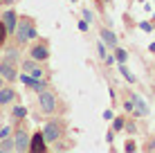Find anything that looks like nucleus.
I'll return each mask as SVG.
<instances>
[{
  "instance_id": "6ab92c4d",
  "label": "nucleus",
  "mask_w": 155,
  "mask_h": 153,
  "mask_svg": "<svg viewBox=\"0 0 155 153\" xmlns=\"http://www.w3.org/2000/svg\"><path fill=\"white\" fill-rule=\"evenodd\" d=\"M5 38H7V27H5V23H0V45L5 43Z\"/></svg>"
},
{
  "instance_id": "2eb2a0df",
  "label": "nucleus",
  "mask_w": 155,
  "mask_h": 153,
  "mask_svg": "<svg viewBox=\"0 0 155 153\" xmlns=\"http://www.w3.org/2000/svg\"><path fill=\"white\" fill-rule=\"evenodd\" d=\"M0 151H16V144H14V140H7V138H2Z\"/></svg>"
},
{
  "instance_id": "7ed1b4c3",
  "label": "nucleus",
  "mask_w": 155,
  "mask_h": 153,
  "mask_svg": "<svg viewBox=\"0 0 155 153\" xmlns=\"http://www.w3.org/2000/svg\"><path fill=\"white\" fill-rule=\"evenodd\" d=\"M38 104H41V110H43V113H54V110H56V97H54L50 90H41Z\"/></svg>"
},
{
  "instance_id": "5701e85b",
  "label": "nucleus",
  "mask_w": 155,
  "mask_h": 153,
  "mask_svg": "<svg viewBox=\"0 0 155 153\" xmlns=\"http://www.w3.org/2000/svg\"><path fill=\"white\" fill-rule=\"evenodd\" d=\"M83 16H85V20H88V23H90V20L94 18V16H92V12H90V9H85V12H83Z\"/></svg>"
},
{
  "instance_id": "393cba45",
  "label": "nucleus",
  "mask_w": 155,
  "mask_h": 153,
  "mask_svg": "<svg viewBox=\"0 0 155 153\" xmlns=\"http://www.w3.org/2000/svg\"><path fill=\"white\" fill-rule=\"evenodd\" d=\"M151 52H155V43H151Z\"/></svg>"
},
{
  "instance_id": "dca6fc26",
  "label": "nucleus",
  "mask_w": 155,
  "mask_h": 153,
  "mask_svg": "<svg viewBox=\"0 0 155 153\" xmlns=\"http://www.w3.org/2000/svg\"><path fill=\"white\" fill-rule=\"evenodd\" d=\"M115 59L119 61V63H126V59H128V54H126L124 50H119V47H117V50H115Z\"/></svg>"
},
{
  "instance_id": "ddd939ff",
  "label": "nucleus",
  "mask_w": 155,
  "mask_h": 153,
  "mask_svg": "<svg viewBox=\"0 0 155 153\" xmlns=\"http://www.w3.org/2000/svg\"><path fill=\"white\" fill-rule=\"evenodd\" d=\"M14 90L12 88H0V106H5V104H9V101H14Z\"/></svg>"
},
{
  "instance_id": "1a4fd4ad",
  "label": "nucleus",
  "mask_w": 155,
  "mask_h": 153,
  "mask_svg": "<svg viewBox=\"0 0 155 153\" xmlns=\"http://www.w3.org/2000/svg\"><path fill=\"white\" fill-rule=\"evenodd\" d=\"M29 54H31V59H34V61H45L47 56H50V50H47L45 45H36V47H31Z\"/></svg>"
},
{
  "instance_id": "a878e982",
  "label": "nucleus",
  "mask_w": 155,
  "mask_h": 153,
  "mask_svg": "<svg viewBox=\"0 0 155 153\" xmlns=\"http://www.w3.org/2000/svg\"><path fill=\"white\" fill-rule=\"evenodd\" d=\"M0 88H2V77H0Z\"/></svg>"
},
{
  "instance_id": "4468645a",
  "label": "nucleus",
  "mask_w": 155,
  "mask_h": 153,
  "mask_svg": "<svg viewBox=\"0 0 155 153\" xmlns=\"http://www.w3.org/2000/svg\"><path fill=\"white\" fill-rule=\"evenodd\" d=\"M119 72L126 77V81H128V83H135V81H137V79H135V75H133V72L128 70V68L124 65V63H119Z\"/></svg>"
},
{
  "instance_id": "9d476101",
  "label": "nucleus",
  "mask_w": 155,
  "mask_h": 153,
  "mask_svg": "<svg viewBox=\"0 0 155 153\" xmlns=\"http://www.w3.org/2000/svg\"><path fill=\"white\" fill-rule=\"evenodd\" d=\"M2 23L7 27V34H14L16 32V14L14 12H5L2 14Z\"/></svg>"
},
{
  "instance_id": "412c9836",
  "label": "nucleus",
  "mask_w": 155,
  "mask_h": 153,
  "mask_svg": "<svg viewBox=\"0 0 155 153\" xmlns=\"http://www.w3.org/2000/svg\"><path fill=\"white\" fill-rule=\"evenodd\" d=\"M9 133H12V128H9V126H2V128H0V138H7Z\"/></svg>"
},
{
  "instance_id": "20e7f679",
  "label": "nucleus",
  "mask_w": 155,
  "mask_h": 153,
  "mask_svg": "<svg viewBox=\"0 0 155 153\" xmlns=\"http://www.w3.org/2000/svg\"><path fill=\"white\" fill-rule=\"evenodd\" d=\"M20 81H23L25 86H29L31 90H36V92H41V90H45V88H47V83H45V81H41V79H36V77L27 75V72L20 77Z\"/></svg>"
},
{
  "instance_id": "b1692460",
  "label": "nucleus",
  "mask_w": 155,
  "mask_h": 153,
  "mask_svg": "<svg viewBox=\"0 0 155 153\" xmlns=\"http://www.w3.org/2000/svg\"><path fill=\"white\" fill-rule=\"evenodd\" d=\"M126 151H135V142H128V144H126Z\"/></svg>"
},
{
  "instance_id": "39448f33",
  "label": "nucleus",
  "mask_w": 155,
  "mask_h": 153,
  "mask_svg": "<svg viewBox=\"0 0 155 153\" xmlns=\"http://www.w3.org/2000/svg\"><path fill=\"white\" fill-rule=\"evenodd\" d=\"M14 144H16V151H29V135L25 131H16Z\"/></svg>"
},
{
  "instance_id": "cd10ccee",
  "label": "nucleus",
  "mask_w": 155,
  "mask_h": 153,
  "mask_svg": "<svg viewBox=\"0 0 155 153\" xmlns=\"http://www.w3.org/2000/svg\"><path fill=\"white\" fill-rule=\"evenodd\" d=\"M0 2H2V0H0Z\"/></svg>"
},
{
  "instance_id": "aec40b11",
  "label": "nucleus",
  "mask_w": 155,
  "mask_h": 153,
  "mask_svg": "<svg viewBox=\"0 0 155 153\" xmlns=\"http://www.w3.org/2000/svg\"><path fill=\"white\" fill-rule=\"evenodd\" d=\"M16 59H18V52H16V50H9V52H7V59H5V61H12V63H14Z\"/></svg>"
},
{
  "instance_id": "f257e3e1",
  "label": "nucleus",
  "mask_w": 155,
  "mask_h": 153,
  "mask_svg": "<svg viewBox=\"0 0 155 153\" xmlns=\"http://www.w3.org/2000/svg\"><path fill=\"white\" fill-rule=\"evenodd\" d=\"M34 36H36V29H34V25H31L29 20L16 23V38H18V43H25V41L34 38Z\"/></svg>"
},
{
  "instance_id": "4be33fe9",
  "label": "nucleus",
  "mask_w": 155,
  "mask_h": 153,
  "mask_svg": "<svg viewBox=\"0 0 155 153\" xmlns=\"http://www.w3.org/2000/svg\"><path fill=\"white\" fill-rule=\"evenodd\" d=\"M88 20H81V23H79V29H81V32H88Z\"/></svg>"
},
{
  "instance_id": "bb28decb",
  "label": "nucleus",
  "mask_w": 155,
  "mask_h": 153,
  "mask_svg": "<svg viewBox=\"0 0 155 153\" xmlns=\"http://www.w3.org/2000/svg\"><path fill=\"white\" fill-rule=\"evenodd\" d=\"M72 2H77V0H72Z\"/></svg>"
},
{
  "instance_id": "423d86ee",
  "label": "nucleus",
  "mask_w": 155,
  "mask_h": 153,
  "mask_svg": "<svg viewBox=\"0 0 155 153\" xmlns=\"http://www.w3.org/2000/svg\"><path fill=\"white\" fill-rule=\"evenodd\" d=\"M23 70L27 72V75H31V77H36V79H41L43 77V68L36 63L34 59H29V61H25L23 63Z\"/></svg>"
},
{
  "instance_id": "a211bd4d",
  "label": "nucleus",
  "mask_w": 155,
  "mask_h": 153,
  "mask_svg": "<svg viewBox=\"0 0 155 153\" xmlns=\"http://www.w3.org/2000/svg\"><path fill=\"white\" fill-rule=\"evenodd\" d=\"M124 124H126L124 119H121V117H117L115 122H113V131H121V128H124Z\"/></svg>"
},
{
  "instance_id": "f03ea898",
  "label": "nucleus",
  "mask_w": 155,
  "mask_h": 153,
  "mask_svg": "<svg viewBox=\"0 0 155 153\" xmlns=\"http://www.w3.org/2000/svg\"><path fill=\"white\" fill-rule=\"evenodd\" d=\"M61 135H63L61 122H47L43 126V138H45V142H56Z\"/></svg>"
},
{
  "instance_id": "9b49d317",
  "label": "nucleus",
  "mask_w": 155,
  "mask_h": 153,
  "mask_svg": "<svg viewBox=\"0 0 155 153\" xmlns=\"http://www.w3.org/2000/svg\"><path fill=\"white\" fill-rule=\"evenodd\" d=\"M133 106H135V108H133V110H135V115H142V117H144V115L148 113L146 104H144V99L140 97V95H133Z\"/></svg>"
},
{
  "instance_id": "f8f14e48",
  "label": "nucleus",
  "mask_w": 155,
  "mask_h": 153,
  "mask_svg": "<svg viewBox=\"0 0 155 153\" xmlns=\"http://www.w3.org/2000/svg\"><path fill=\"white\" fill-rule=\"evenodd\" d=\"M101 41H104L106 45H110V47H117V36L110 29H101Z\"/></svg>"
},
{
  "instance_id": "0eeeda50",
  "label": "nucleus",
  "mask_w": 155,
  "mask_h": 153,
  "mask_svg": "<svg viewBox=\"0 0 155 153\" xmlns=\"http://www.w3.org/2000/svg\"><path fill=\"white\" fill-rule=\"evenodd\" d=\"M0 77L9 79V81H14V79L18 77V75H16V68L12 65V61H2V63H0Z\"/></svg>"
},
{
  "instance_id": "f3484780",
  "label": "nucleus",
  "mask_w": 155,
  "mask_h": 153,
  "mask_svg": "<svg viewBox=\"0 0 155 153\" xmlns=\"http://www.w3.org/2000/svg\"><path fill=\"white\" fill-rule=\"evenodd\" d=\"M25 115H27V110H25L23 106H16V108H14V117H18V119H23V117H25Z\"/></svg>"
},
{
  "instance_id": "6e6552de",
  "label": "nucleus",
  "mask_w": 155,
  "mask_h": 153,
  "mask_svg": "<svg viewBox=\"0 0 155 153\" xmlns=\"http://www.w3.org/2000/svg\"><path fill=\"white\" fill-rule=\"evenodd\" d=\"M47 146H45V138H43V133H36L34 138L29 140V151H45Z\"/></svg>"
}]
</instances>
